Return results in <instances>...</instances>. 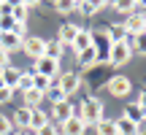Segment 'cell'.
<instances>
[{"label":"cell","instance_id":"obj_1","mask_svg":"<svg viewBox=\"0 0 146 135\" xmlns=\"http://www.w3.org/2000/svg\"><path fill=\"white\" fill-rule=\"evenodd\" d=\"M76 116L84 122V127H95L100 119H106L103 116V103L98 97H87L81 105H76Z\"/></svg>","mask_w":146,"mask_h":135},{"label":"cell","instance_id":"obj_2","mask_svg":"<svg viewBox=\"0 0 146 135\" xmlns=\"http://www.w3.org/2000/svg\"><path fill=\"white\" fill-rule=\"evenodd\" d=\"M130 57H133V52H130L122 41H114V43H111V49H108V62H111V65L122 68V65L130 62Z\"/></svg>","mask_w":146,"mask_h":135},{"label":"cell","instance_id":"obj_3","mask_svg":"<svg viewBox=\"0 0 146 135\" xmlns=\"http://www.w3.org/2000/svg\"><path fill=\"white\" fill-rule=\"evenodd\" d=\"M33 73H41L43 78L54 81V78L60 76V62H54V60H49V57H41V60H35V68H33Z\"/></svg>","mask_w":146,"mask_h":135},{"label":"cell","instance_id":"obj_4","mask_svg":"<svg viewBox=\"0 0 146 135\" xmlns=\"http://www.w3.org/2000/svg\"><path fill=\"white\" fill-rule=\"evenodd\" d=\"M54 81H57V87L65 92V97H68V95H73V92H78V87H81V78H78V73H60Z\"/></svg>","mask_w":146,"mask_h":135},{"label":"cell","instance_id":"obj_5","mask_svg":"<svg viewBox=\"0 0 146 135\" xmlns=\"http://www.w3.org/2000/svg\"><path fill=\"white\" fill-rule=\"evenodd\" d=\"M43 38L41 35H30V38H25L22 41V52L27 54V57H33V60H41L43 57Z\"/></svg>","mask_w":146,"mask_h":135},{"label":"cell","instance_id":"obj_6","mask_svg":"<svg viewBox=\"0 0 146 135\" xmlns=\"http://www.w3.org/2000/svg\"><path fill=\"white\" fill-rule=\"evenodd\" d=\"M130 89H133V84H130V78H127V76H114L108 81V92L114 95V97H127Z\"/></svg>","mask_w":146,"mask_h":135},{"label":"cell","instance_id":"obj_7","mask_svg":"<svg viewBox=\"0 0 146 135\" xmlns=\"http://www.w3.org/2000/svg\"><path fill=\"white\" fill-rule=\"evenodd\" d=\"M70 116H76V105H70L68 100H62V103H54V105H52V119L57 122V124L68 122Z\"/></svg>","mask_w":146,"mask_h":135},{"label":"cell","instance_id":"obj_8","mask_svg":"<svg viewBox=\"0 0 146 135\" xmlns=\"http://www.w3.org/2000/svg\"><path fill=\"white\" fill-rule=\"evenodd\" d=\"M143 30H146V19L143 16L130 14L125 22H122V32H127V35H143Z\"/></svg>","mask_w":146,"mask_h":135},{"label":"cell","instance_id":"obj_9","mask_svg":"<svg viewBox=\"0 0 146 135\" xmlns=\"http://www.w3.org/2000/svg\"><path fill=\"white\" fill-rule=\"evenodd\" d=\"M60 135H84L87 132V127H84V122L78 119V116H70L68 122H62V124L57 127Z\"/></svg>","mask_w":146,"mask_h":135},{"label":"cell","instance_id":"obj_10","mask_svg":"<svg viewBox=\"0 0 146 135\" xmlns=\"http://www.w3.org/2000/svg\"><path fill=\"white\" fill-rule=\"evenodd\" d=\"M114 127H116V135H141L143 132V124H133V122L125 119V116L114 119Z\"/></svg>","mask_w":146,"mask_h":135},{"label":"cell","instance_id":"obj_11","mask_svg":"<svg viewBox=\"0 0 146 135\" xmlns=\"http://www.w3.org/2000/svg\"><path fill=\"white\" fill-rule=\"evenodd\" d=\"M30 116H33V108L22 105V108H16V114L11 116V122H14L16 130H30Z\"/></svg>","mask_w":146,"mask_h":135},{"label":"cell","instance_id":"obj_12","mask_svg":"<svg viewBox=\"0 0 146 135\" xmlns=\"http://www.w3.org/2000/svg\"><path fill=\"white\" fill-rule=\"evenodd\" d=\"M78 30H81L78 24H70V22H65V24L60 27V32H57V41L62 43V46H70V43H73V38L78 35Z\"/></svg>","mask_w":146,"mask_h":135},{"label":"cell","instance_id":"obj_13","mask_svg":"<svg viewBox=\"0 0 146 135\" xmlns=\"http://www.w3.org/2000/svg\"><path fill=\"white\" fill-rule=\"evenodd\" d=\"M70 46H73V52H76V54H81L84 49H89V46H92V32L81 27V30H78V35L73 38V43H70Z\"/></svg>","mask_w":146,"mask_h":135},{"label":"cell","instance_id":"obj_14","mask_svg":"<svg viewBox=\"0 0 146 135\" xmlns=\"http://www.w3.org/2000/svg\"><path fill=\"white\" fill-rule=\"evenodd\" d=\"M0 78H3V84L8 89H14V92H16V84H19V78H22V70H19V68H14V65H8L3 73H0Z\"/></svg>","mask_w":146,"mask_h":135},{"label":"cell","instance_id":"obj_15","mask_svg":"<svg viewBox=\"0 0 146 135\" xmlns=\"http://www.w3.org/2000/svg\"><path fill=\"white\" fill-rule=\"evenodd\" d=\"M62 52H65V46L54 38V41H46L43 43V57H49V60H54V62H60V57H62Z\"/></svg>","mask_w":146,"mask_h":135},{"label":"cell","instance_id":"obj_16","mask_svg":"<svg viewBox=\"0 0 146 135\" xmlns=\"http://www.w3.org/2000/svg\"><path fill=\"white\" fill-rule=\"evenodd\" d=\"M0 49L11 54L14 49H22V38L14 35V32H0Z\"/></svg>","mask_w":146,"mask_h":135},{"label":"cell","instance_id":"obj_17","mask_svg":"<svg viewBox=\"0 0 146 135\" xmlns=\"http://www.w3.org/2000/svg\"><path fill=\"white\" fill-rule=\"evenodd\" d=\"M33 5H35V3H11V19H14V22H19V24H25L27 11H30Z\"/></svg>","mask_w":146,"mask_h":135},{"label":"cell","instance_id":"obj_18","mask_svg":"<svg viewBox=\"0 0 146 135\" xmlns=\"http://www.w3.org/2000/svg\"><path fill=\"white\" fill-rule=\"evenodd\" d=\"M108 3H95V0H84V3H76V11H81L84 16H92V14H98L100 8H106Z\"/></svg>","mask_w":146,"mask_h":135},{"label":"cell","instance_id":"obj_19","mask_svg":"<svg viewBox=\"0 0 146 135\" xmlns=\"http://www.w3.org/2000/svg\"><path fill=\"white\" fill-rule=\"evenodd\" d=\"M122 116H125V119H130L133 124H143V108H141V105H135V103H133V105H127Z\"/></svg>","mask_w":146,"mask_h":135},{"label":"cell","instance_id":"obj_20","mask_svg":"<svg viewBox=\"0 0 146 135\" xmlns=\"http://www.w3.org/2000/svg\"><path fill=\"white\" fill-rule=\"evenodd\" d=\"M49 124V119H46V114H43L41 108H33V116H30V132H35V130H41V127H46Z\"/></svg>","mask_w":146,"mask_h":135},{"label":"cell","instance_id":"obj_21","mask_svg":"<svg viewBox=\"0 0 146 135\" xmlns=\"http://www.w3.org/2000/svg\"><path fill=\"white\" fill-rule=\"evenodd\" d=\"M78 62H81V68H95L98 65V52H95V46L84 49V52L78 54Z\"/></svg>","mask_w":146,"mask_h":135},{"label":"cell","instance_id":"obj_22","mask_svg":"<svg viewBox=\"0 0 146 135\" xmlns=\"http://www.w3.org/2000/svg\"><path fill=\"white\" fill-rule=\"evenodd\" d=\"M43 100H52V105H54V103H62V100H68V97H65V92H62V89L57 87V81H52V87L46 89Z\"/></svg>","mask_w":146,"mask_h":135},{"label":"cell","instance_id":"obj_23","mask_svg":"<svg viewBox=\"0 0 146 135\" xmlns=\"http://www.w3.org/2000/svg\"><path fill=\"white\" fill-rule=\"evenodd\" d=\"M25 95V105L27 108H38V105L43 103V95L38 92V89H27V92H22Z\"/></svg>","mask_w":146,"mask_h":135},{"label":"cell","instance_id":"obj_24","mask_svg":"<svg viewBox=\"0 0 146 135\" xmlns=\"http://www.w3.org/2000/svg\"><path fill=\"white\" fill-rule=\"evenodd\" d=\"M30 78H33V89H38L41 95H46V89L52 87V81H49V78H43L41 73H30Z\"/></svg>","mask_w":146,"mask_h":135},{"label":"cell","instance_id":"obj_25","mask_svg":"<svg viewBox=\"0 0 146 135\" xmlns=\"http://www.w3.org/2000/svg\"><path fill=\"white\" fill-rule=\"evenodd\" d=\"M95 130H98V135H116V127L111 119H100L98 124H95Z\"/></svg>","mask_w":146,"mask_h":135},{"label":"cell","instance_id":"obj_26","mask_svg":"<svg viewBox=\"0 0 146 135\" xmlns=\"http://www.w3.org/2000/svg\"><path fill=\"white\" fill-rule=\"evenodd\" d=\"M16 127L14 122H11V116H0V135H14Z\"/></svg>","mask_w":146,"mask_h":135},{"label":"cell","instance_id":"obj_27","mask_svg":"<svg viewBox=\"0 0 146 135\" xmlns=\"http://www.w3.org/2000/svg\"><path fill=\"white\" fill-rule=\"evenodd\" d=\"M54 11H60V14H70V11H76V3H73V0H57V3H54Z\"/></svg>","mask_w":146,"mask_h":135},{"label":"cell","instance_id":"obj_28","mask_svg":"<svg viewBox=\"0 0 146 135\" xmlns=\"http://www.w3.org/2000/svg\"><path fill=\"white\" fill-rule=\"evenodd\" d=\"M16 89H19V92L33 89V78H30V73H22V78H19V84H16Z\"/></svg>","mask_w":146,"mask_h":135},{"label":"cell","instance_id":"obj_29","mask_svg":"<svg viewBox=\"0 0 146 135\" xmlns=\"http://www.w3.org/2000/svg\"><path fill=\"white\" fill-rule=\"evenodd\" d=\"M111 8L122 11V14H133V3H130V0H119V3H111Z\"/></svg>","mask_w":146,"mask_h":135},{"label":"cell","instance_id":"obj_30","mask_svg":"<svg viewBox=\"0 0 146 135\" xmlns=\"http://www.w3.org/2000/svg\"><path fill=\"white\" fill-rule=\"evenodd\" d=\"M33 135H60V132H57V127H52V124H46V127H41V130H35Z\"/></svg>","mask_w":146,"mask_h":135},{"label":"cell","instance_id":"obj_31","mask_svg":"<svg viewBox=\"0 0 146 135\" xmlns=\"http://www.w3.org/2000/svg\"><path fill=\"white\" fill-rule=\"evenodd\" d=\"M8 65H11V54L0 49V70H5V68H8Z\"/></svg>","mask_w":146,"mask_h":135},{"label":"cell","instance_id":"obj_32","mask_svg":"<svg viewBox=\"0 0 146 135\" xmlns=\"http://www.w3.org/2000/svg\"><path fill=\"white\" fill-rule=\"evenodd\" d=\"M11 97H14V89H8V87H3V89H0V103H8Z\"/></svg>","mask_w":146,"mask_h":135},{"label":"cell","instance_id":"obj_33","mask_svg":"<svg viewBox=\"0 0 146 135\" xmlns=\"http://www.w3.org/2000/svg\"><path fill=\"white\" fill-rule=\"evenodd\" d=\"M0 16H11V3H0Z\"/></svg>","mask_w":146,"mask_h":135},{"label":"cell","instance_id":"obj_34","mask_svg":"<svg viewBox=\"0 0 146 135\" xmlns=\"http://www.w3.org/2000/svg\"><path fill=\"white\" fill-rule=\"evenodd\" d=\"M135 105H141V108L146 105V92H141V95H138V100H135Z\"/></svg>","mask_w":146,"mask_h":135},{"label":"cell","instance_id":"obj_35","mask_svg":"<svg viewBox=\"0 0 146 135\" xmlns=\"http://www.w3.org/2000/svg\"><path fill=\"white\" fill-rule=\"evenodd\" d=\"M14 135H33V132H30V130H16Z\"/></svg>","mask_w":146,"mask_h":135},{"label":"cell","instance_id":"obj_36","mask_svg":"<svg viewBox=\"0 0 146 135\" xmlns=\"http://www.w3.org/2000/svg\"><path fill=\"white\" fill-rule=\"evenodd\" d=\"M0 73H3V70H0ZM3 87H5V84H3V78H0V89H3Z\"/></svg>","mask_w":146,"mask_h":135}]
</instances>
